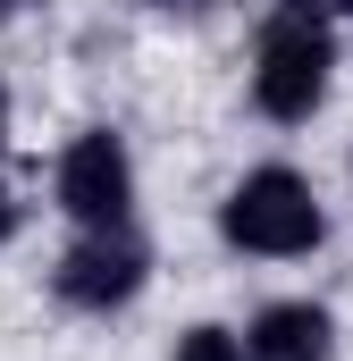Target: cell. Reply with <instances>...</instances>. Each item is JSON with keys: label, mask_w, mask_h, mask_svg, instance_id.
<instances>
[{"label": "cell", "mask_w": 353, "mask_h": 361, "mask_svg": "<svg viewBox=\"0 0 353 361\" xmlns=\"http://www.w3.org/2000/svg\"><path fill=\"white\" fill-rule=\"evenodd\" d=\"M143 286H152V235H143V227H92V235H68L59 261H51V294H59L76 319L126 311Z\"/></svg>", "instance_id": "obj_4"}, {"label": "cell", "mask_w": 353, "mask_h": 361, "mask_svg": "<svg viewBox=\"0 0 353 361\" xmlns=\"http://www.w3.org/2000/svg\"><path fill=\"white\" fill-rule=\"evenodd\" d=\"M0 160H8V85H0Z\"/></svg>", "instance_id": "obj_8"}, {"label": "cell", "mask_w": 353, "mask_h": 361, "mask_svg": "<svg viewBox=\"0 0 353 361\" xmlns=\"http://www.w3.org/2000/svg\"><path fill=\"white\" fill-rule=\"evenodd\" d=\"M236 336H244V361H337V311L311 294H277Z\"/></svg>", "instance_id": "obj_5"}, {"label": "cell", "mask_w": 353, "mask_h": 361, "mask_svg": "<svg viewBox=\"0 0 353 361\" xmlns=\"http://www.w3.org/2000/svg\"><path fill=\"white\" fill-rule=\"evenodd\" d=\"M169 361H244V336L219 328V319H193V328L169 345Z\"/></svg>", "instance_id": "obj_6"}, {"label": "cell", "mask_w": 353, "mask_h": 361, "mask_svg": "<svg viewBox=\"0 0 353 361\" xmlns=\"http://www.w3.org/2000/svg\"><path fill=\"white\" fill-rule=\"evenodd\" d=\"M17 227H25V202L8 193V177H0V244H17Z\"/></svg>", "instance_id": "obj_7"}, {"label": "cell", "mask_w": 353, "mask_h": 361, "mask_svg": "<svg viewBox=\"0 0 353 361\" xmlns=\"http://www.w3.org/2000/svg\"><path fill=\"white\" fill-rule=\"evenodd\" d=\"M219 244L236 261H311L328 244V202L294 160H261L219 193Z\"/></svg>", "instance_id": "obj_2"}, {"label": "cell", "mask_w": 353, "mask_h": 361, "mask_svg": "<svg viewBox=\"0 0 353 361\" xmlns=\"http://www.w3.org/2000/svg\"><path fill=\"white\" fill-rule=\"evenodd\" d=\"M25 8H34V0H0V25H8V17H25Z\"/></svg>", "instance_id": "obj_9"}, {"label": "cell", "mask_w": 353, "mask_h": 361, "mask_svg": "<svg viewBox=\"0 0 353 361\" xmlns=\"http://www.w3.org/2000/svg\"><path fill=\"white\" fill-rule=\"evenodd\" d=\"M337 51H345V0H269L253 34V118L269 126H311L337 92Z\"/></svg>", "instance_id": "obj_1"}, {"label": "cell", "mask_w": 353, "mask_h": 361, "mask_svg": "<svg viewBox=\"0 0 353 361\" xmlns=\"http://www.w3.org/2000/svg\"><path fill=\"white\" fill-rule=\"evenodd\" d=\"M135 202H143V185H135L126 135H118V126L68 135V152L51 160V210H59L76 235H92V227H135Z\"/></svg>", "instance_id": "obj_3"}]
</instances>
